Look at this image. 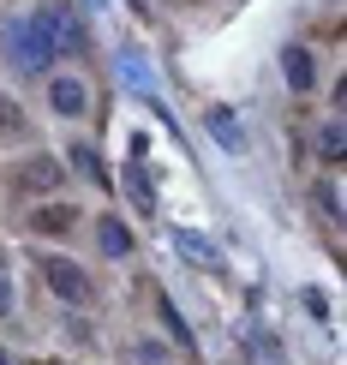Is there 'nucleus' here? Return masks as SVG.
Wrapping results in <instances>:
<instances>
[{
  "label": "nucleus",
  "mask_w": 347,
  "mask_h": 365,
  "mask_svg": "<svg viewBox=\"0 0 347 365\" xmlns=\"http://www.w3.org/2000/svg\"><path fill=\"white\" fill-rule=\"evenodd\" d=\"M6 60L19 66V78H48L60 54H54V42L42 36L36 19H12L6 24Z\"/></svg>",
  "instance_id": "1"
},
{
  "label": "nucleus",
  "mask_w": 347,
  "mask_h": 365,
  "mask_svg": "<svg viewBox=\"0 0 347 365\" xmlns=\"http://www.w3.org/2000/svg\"><path fill=\"white\" fill-rule=\"evenodd\" d=\"M36 269H42V282H48V294L54 299H66V306H90L96 299V287H90V276L72 257H60V252H48V257H36Z\"/></svg>",
  "instance_id": "2"
},
{
  "label": "nucleus",
  "mask_w": 347,
  "mask_h": 365,
  "mask_svg": "<svg viewBox=\"0 0 347 365\" xmlns=\"http://www.w3.org/2000/svg\"><path fill=\"white\" fill-rule=\"evenodd\" d=\"M30 19L42 24V36L54 42V54H60V48H72V54H78V48H84V24H78V12H72V6L48 0V6H36Z\"/></svg>",
  "instance_id": "3"
},
{
  "label": "nucleus",
  "mask_w": 347,
  "mask_h": 365,
  "mask_svg": "<svg viewBox=\"0 0 347 365\" xmlns=\"http://www.w3.org/2000/svg\"><path fill=\"white\" fill-rule=\"evenodd\" d=\"M48 108L60 120H84L90 114V84L84 72H48Z\"/></svg>",
  "instance_id": "4"
},
{
  "label": "nucleus",
  "mask_w": 347,
  "mask_h": 365,
  "mask_svg": "<svg viewBox=\"0 0 347 365\" xmlns=\"http://www.w3.org/2000/svg\"><path fill=\"white\" fill-rule=\"evenodd\" d=\"M66 186V162L60 156H30L24 168H12V192H54Z\"/></svg>",
  "instance_id": "5"
},
{
  "label": "nucleus",
  "mask_w": 347,
  "mask_h": 365,
  "mask_svg": "<svg viewBox=\"0 0 347 365\" xmlns=\"http://www.w3.org/2000/svg\"><path fill=\"white\" fill-rule=\"evenodd\" d=\"M281 78H288V90H299V96L318 90V54L299 48V42H288V48H281Z\"/></svg>",
  "instance_id": "6"
},
{
  "label": "nucleus",
  "mask_w": 347,
  "mask_h": 365,
  "mask_svg": "<svg viewBox=\"0 0 347 365\" xmlns=\"http://www.w3.org/2000/svg\"><path fill=\"white\" fill-rule=\"evenodd\" d=\"M174 252H180V257H186V264H192V269H222V252H216V246H209V240H204V234H192V227H174Z\"/></svg>",
  "instance_id": "7"
},
{
  "label": "nucleus",
  "mask_w": 347,
  "mask_h": 365,
  "mask_svg": "<svg viewBox=\"0 0 347 365\" xmlns=\"http://www.w3.org/2000/svg\"><path fill=\"white\" fill-rule=\"evenodd\" d=\"M311 204H318V216H323L329 227H341V174H336V168L311 180Z\"/></svg>",
  "instance_id": "8"
},
{
  "label": "nucleus",
  "mask_w": 347,
  "mask_h": 365,
  "mask_svg": "<svg viewBox=\"0 0 347 365\" xmlns=\"http://www.w3.org/2000/svg\"><path fill=\"white\" fill-rule=\"evenodd\" d=\"M30 227H36V234H72V227H78V210L72 204H42L36 216H30Z\"/></svg>",
  "instance_id": "9"
},
{
  "label": "nucleus",
  "mask_w": 347,
  "mask_h": 365,
  "mask_svg": "<svg viewBox=\"0 0 347 365\" xmlns=\"http://www.w3.org/2000/svg\"><path fill=\"white\" fill-rule=\"evenodd\" d=\"M120 78H126V90H138V96L156 102V90H150V66H144L138 48H120Z\"/></svg>",
  "instance_id": "10"
},
{
  "label": "nucleus",
  "mask_w": 347,
  "mask_h": 365,
  "mask_svg": "<svg viewBox=\"0 0 347 365\" xmlns=\"http://www.w3.org/2000/svg\"><path fill=\"white\" fill-rule=\"evenodd\" d=\"M120 180H126V192H132V204H138L144 216H156V186H150V168H144V162H132V168L120 174Z\"/></svg>",
  "instance_id": "11"
},
{
  "label": "nucleus",
  "mask_w": 347,
  "mask_h": 365,
  "mask_svg": "<svg viewBox=\"0 0 347 365\" xmlns=\"http://www.w3.org/2000/svg\"><path fill=\"white\" fill-rule=\"evenodd\" d=\"M318 156H323V168H341V156H347L341 120H323V126H318Z\"/></svg>",
  "instance_id": "12"
},
{
  "label": "nucleus",
  "mask_w": 347,
  "mask_h": 365,
  "mask_svg": "<svg viewBox=\"0 0 347 365\" xmlns=\"http://www.w3.org/2000/svg\"><path fill=\"white\" fill-rule=\"evenodd\" d=\"M96 246L108 252V257H126V252H132V227L120 222V216H102V227H96Z\"/></svg>",
  "instance_id": "13"
},
{
  "label": "nucleus",
  "mask_w": 347,
  "mask_h": 365,
  "mask_svg": "<svg viewBox=\"0 0 347 365\" xmlns=\"http://www.w3.org/2000/svg\"><path fill=\"white\" fill-rule=\"evenodd\" d=\"M204 120H209V132H216V138L228 144V150H246V132L234 126V108H209Z\"/></svg>",
  "instance_id": "14"
},
{
  "label": "nucleus",
  "mask_w": 347,
  "mask_h": 365,
  "mask_svg": "<svg viewBox=\"0 0 347 365\" xmlns=\"http://www.w3.org/2000/svg\"><path fill=\"white\" fill-rule=\"evenodd\" d=\"M72 162H78V168H84V180H96V186H114V174L102 168V156H96V150H90V144H72Z\"/></svg>",
  "instance_id": "15"
},
{
  "label": "nucleus",
  "mask_w": 347,
  "mask_h": 365,
  "mask_svg": "<svg viewBox=\"0 0 347 365\" xmlns=\"http://www.w3.org/2000/svg\"><path fill=\"white\" fill-rule=\"evenodd\" d=\"M19 312V287H12V264H6V252H0V324Z\"/></svg>",
  "instance_id": "16"
},
{
  "label": "nucleus",
  "mask_w": 347,
  "mask_h": 365,
  "mask_svg": "<svg viewBox=\"0 0 347 365\" xmlns=\"http://www.w3.org/2000/svg\"><path fill=\"white\" fill-rule=\"evenodd\" d=\"M24 126H30V120H24V108H19L12 96H0V132H6V138H19Z\"/></svg>",
  "instance_id": "17"
},
{
  "label": "nucleus",
  "mask_w": 347,
  "mask_h": 365,
  "mask_svg": "<svg viewBox=\"0 0 347 365\" xmlns=\"http://www.w3.org/2000/svg\"><path fill=\"white\" fill-rule=\"evenodd\" d=\"M156 312H162V324H168V329H174V341H180V347H192V329H186V324H180V312L168 306V299H162V306H156Z\"/></svg>",
  "instance_id": "18"
},
{
  "label": "nucleus",
  "mask_w": 347,
  "mask_h": 365,
  "mask_svg": "<svg viewBox=\"0 0 347 365\" xmlns=\"http://www.w3.org/2000/svg\"><path fill=\"white\" fill-rule=\"evenodd\" d=\"M252 354H264V365H281V347H276V336H252Z\"/></svg>",
  "instance_id": "19"
},
{
  "label": "nucleus",
  "mask_w": 347,
  "mask_h": 365,
  "mask_svg": "<svg viewBox=\"0 0 347 365\" xmlns=\"http://www.w3.org/2000/svg\"><path fill=\"white\" fill-rule=\"evenodd\" d=\"M0 365H12V354H0Z\"/></svg>",
  "instance_id": "20"
},
{
  "label": "nucleus",
  "mask_w": 347,
  "mask_h": 365,
  "mask_svg": "<svg viewBox=\"0 0 347 365\" xmlns=\"http://www.w3.org/2000/svg\"><path fill=\"white\" fill-rule=\"evenodd\" d=\"M42 365H66V359H42Z\"/></svg>",
  "instance_id": "21"
}]
</instances>
